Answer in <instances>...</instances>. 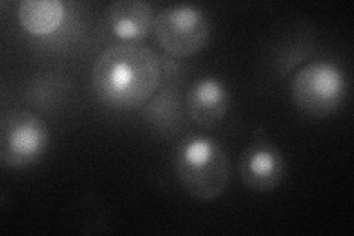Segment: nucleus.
I'll return each instance as SVG.
<instances>
[{
  "instance_id": "obj_1",
  "label": "nucleus",
  "mask_w": 354,
  "mask_h": 236,
  "mask_svg": "<svg viewBox=\"0 0 354 236\" xmlns=\"http://www.w3.org/2000/svg\"><path fill=\"white\" fill-rule=\"evenodd\" d=\"M160 56L138 44H114L99 53L91 74L97 99L120 111L145 107L162 83Z\"/></svg>"
},
{
  "instance_id": "obj_2",
  "label": "nucleus",
  "mask_w": 354,
  "mask_h": 236,
  "mask_svg": "<svg viewBox=\"0 0 354 236\" xmlns=\"http://www.w3.org/2000/svg\"><path fill=\"white\" fill-rule=\"evenodd\" d=\"M173 165L180 185L196 201H216L230 182L232 167L226 149L204 134H191L177 143Z\"/></svg>"
},
{
  "instance_id": "obj_3",
  "label": "nucleus",
  "mask_w": 354,
  "mask_h": 236,
  "mask_svg": "<svg viewBox=\"0 0 354 236\" xmlns=\"http://www.w3.org/2000/svg\"><path fill=\"white\" fill-rule=\"evenodd\" d=\"M347 93V80L338 65L315 61L298 70L291 83L294 105L303 114L325 118L341 107Z\"/></svg>"
},
{
  "instance_id": "obj_4",
  "label": "nucleus",
  "mask_w": 354,
  "mask_h": 236,
  "mask_svg": "<svg viewBox=\"0 0 354 236\" xmlns=\"http://www.w3.org/2000/svg\"><path fill=\"white\" fill-rule=\"evenodd\" d=\"M153 33L165 53L183 60L207 46L212 26L199 6L173 5L155 15Z\"/></svg>"
},
{
  "instance_id": "obj_5",
  "label": "nucleus",
  "mask_w": 354,
  "mask_h": 236,
  "mask_svg": "<svg viewBox=\"0 0 354 236\" xmlns=\"http://www.w3.org/2000/svg\"><path fill=\"white\" fill-rule=\"evenodd\" d=\"M49 145V130L35 112L12 109L2 117L0 160L6 168L22 170L37 163Z\"/></svg>"
},
{
  "instance_id": "obj_6",
  "label": "nucleus",
  "mask_w": 354,
  "mask_h": 236,
  "mask_svg": "<svg viewBox=\"0 0 354 236\" xmlns=\"http://www.w3.org/2000/svg\"><path fill=\"white\" fill-rule=\"evenodd\" d=\"M239 177L254 192H272L286 177V160L263 127L256 129L239 155Z\"/></svg>"
},
{
  "instance_id": "obj_7",
  "label": "nucleus",
  "mask_w": 354,
  "mask_h": 236,
  "mask_svg": "<svg viewBox=\"0 0 354 236\" xmlns=\"http://www.w3.org/2000/svg\"><path fill=\"white\" fill-rule=\"evenodd\" d=\"M230 109V92L217 77L195 80L186 93V111L198 127L217 129Z\"/></svg>"
},
{
  "instance_id": "obj_8",
  "label": "nucleus",
  "mask_w": 354,
  "mask_h": 236,
  "mask_svg": "<svg viewBox=\"0 0 354 236\" xmlns=\"http://www.w3.org/2000/svg\"><path fill=\"white\" fill-rule=\"evenodd\" d=\"M108 24L124 42H139L153 30V9L142 0H117L108 6Z\"/></svg>"
},
{
  "instance_id": "obj_9",
  "label": "nucleus",
  "mask_w": 354,
  "mask_h": 236,
  "mask_svg": "<svg viewBox=\"0 0 354 236\" xmlns=\"http://www.w3.org/2000/svg\"><path fill=\"white\" fill-rule=\"evenodd\" d=\"M65 17V6L59 0H22L18 5L21 27L30 35L46 36L57 31Z\"/></svg>"
},
{
  "instance_id": "obj_10",
  "label": "nucleus",
  "mask_w": 354,
  "mask_h": 236,
  "mask_svg": "<svg viewBox=\"0 0 354 236\" xmlns=\"http://www.w3.org/2000/svg\"><path fill=\"white\" fill-rule=\"evenodd\" d=\"M145 118L160 131H176L182 120L180 92L174 87H165L160 93H155L145 108Z\"/></svg>"
}]
</instances>
